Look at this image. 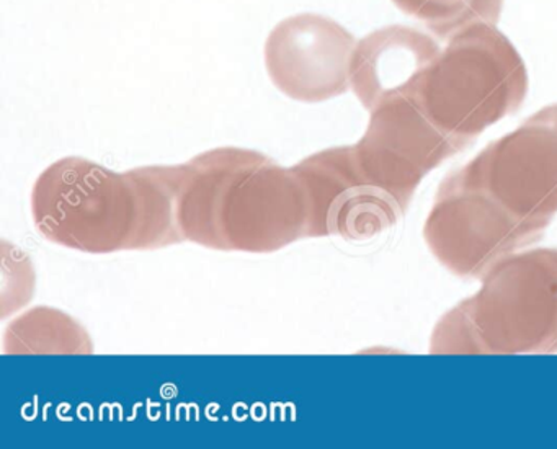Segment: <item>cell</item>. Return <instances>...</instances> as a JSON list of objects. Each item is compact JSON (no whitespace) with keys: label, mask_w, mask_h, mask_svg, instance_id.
Wrapping results in <instances>:
<instances>
[{"label":"cell","mask_w":557,"mask_h":449,"mask_svg":"<svg viewBox=\"0 0 557 449\" xmlns=\"http://www.w3.org/2000/svg\"><path fill=\"white\" fill-rule=\"evenodd\" d=\"M440 47L423 32L393 25L364 37L355 47L350 87L368 112L406 92L440 57Z\"/></svg>","instance_id":"obj_7"},{"label":"cell","mask_w":557,"mask_h":449,"mask_svg":"<svg viewBox=\"0 0 557 449\" xmlns=\"http://www.w3.org/2000/svg\"><path fill=\"white\" fill-rule=\"evenodd\" d=\"M557 216V103L488 145L436 190L426 246L453 275L482 278Z\"/></svg>","instance_id":"obj_1"},{"label":"cell","mask_w":557,"mask_h":449,"mask_svg":"<svg viewBox=\"0 0 557 449\" xmlns=\"http://www.w3.org/2000/svg\"><path fill=\"white\" fill-rule=\"evenodd\" d=\"M32 216L45 239L67 249H145V204L133 171L116 174L86 159H61L38 177Z\"/></svg>","instance_id":"obj_5"},{"label":"cell","mask_w":557,"mask_h":449,"mask_svg":"<svg viewBox=\"0 0 557 449\" xmlns=\"http://www.w3.org/2000/svg\"><path fill=\"white\" fill-rule=\"evenodd\" d=\"M354 35L332 18L301 14L280 22L265 45V66L280 92L319 103L350 89Z\"/></svg>","instance_id":"obj_6"},{"label":"cell","mask_w":557,"mask_h":449,"mask_svg":"<svg viewBox=\"0 0 557 449\" xmlns=\"http://www.w3.org/2000/svg\"><path fill=\"white\" fill-rule=\"evenodd\" d=\"M527 93V67L517 48L495 25L475 24L453 35L435 63L399 96L409 97L462 152L488 126L517 113Z\"/></svg>","instance_id":"obj_4"},{"label":"cell","mask_w":557,"mask_h":449,"mask_svg":"<svg viewBox=\"0 0 557 449\" xmlns=\"http://www.w3.org/2000/svg\"><path fill=\"white\" fill-rule=\"evenodd\" d=\"M432 332L433 354L557 351V247L511 253Z\"/></svg>","instance_id":"obj_3"},{"label":"cell","mask_w":557,"mask_h":449,"mask_svg":"<svg viewBox=\"0 0 557 449\" xmlns=\"http://www.w3.org/2000/svg\"><path fill=\"white\" fill-rule=\"evenodd\" d=\"M181 227L210 249L273 252L308 237L305 188L267 155L216 149L184 165Z\"/></svg>","instance_id":"obj_2"},{"label":"cell","mask_w":557,"mask_h":449,"mask_svg":"<svg viewBox=\"0 0 557 449\" xmlns=\"http://www.w3.org/2000/svg\"><path fill=\"white\" fill-rule=\"evenodd\" d=\"M12 353H87L89 335L70 315L53 309H34L9 327L5 344Z\"/></svg>","instance_id":"obj_8"},{"label":"cell","mask_w":557,"mask_h":449,"mask_svg":"<svg viewBox=\"0 0 557 449\" xmlns=\"http://www.w3.org/2000/svg\"><path fill=\"white\" fill-rule=\"evenodd\" d=\"M409 17L446 40L475 24L497 25L504 0H393Z\"/></svg>","instance_id":"obj_9"}]
</instances>
